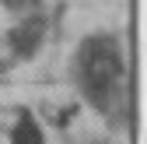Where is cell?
<instances>
[{"instance_id": "obj_1", "label": "cell", "mask_w": 147, "mask_h": 144, "mask_svg": "<svg viewBox=\"0 0 147 144\" xmlns=\"http://www.w3.org/2000/svg\"><path fill=\"white\" fill-rule=\"evenodd\" d=\"M7 42H11V49L18 53V56H32L35 46L42 42V21H39V18H28V21L14 25L11 35H7Z\"/></svg>"}, {"instance_id": "obj_2", "label": "cell", "mask_w": 147, "mask_h": 144, "mask_svg": "<svg viewBox=\"0 0 147 144\" xmlns=\"http://www.w3.org/2000/svg\"><path fill=\"white\" fill-rule=\"evenodd\" d=\"M11 141H14V144H39V141H42V130H35L32 120H21V127H14Z\"/></svg>"}, {"instance_id": "obj_3", "label": "cell", "mask_w": 147, "mask_h": 144, "mask_svg": "<svg viewBox=\"0 0 147 144\" xmlns=\"http://www.w3.org/2000/svg\"><path fill=\"white\" fill-rule=\"evenodd\" d=\"M4 4H11V7H18V4H25V0H4Z\"/></svg>"}]
</instances>
